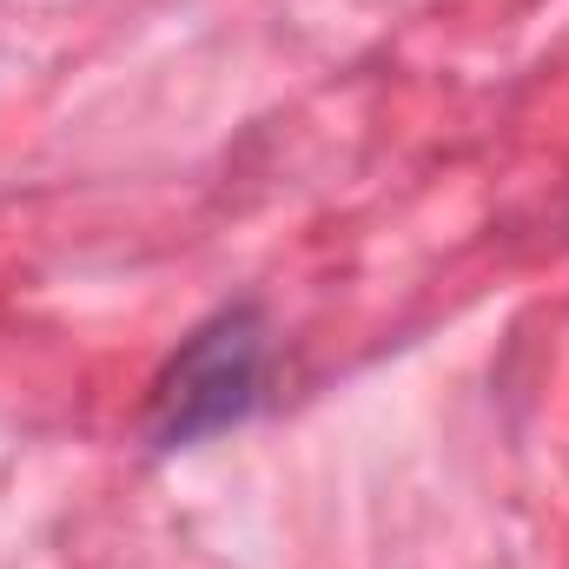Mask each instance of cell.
Here are the masks:
<instances>
[{
  "label": "cell",
  "instance_id": "1",
  "mask_svg": "<svg viewBox=\"0 0 569 569\" xmlns=\"http://www.w3.org/2000/svg\"><path fill=\"white\" fill-rule=\"evenodd\" d=\"M266 365H272V325L259 298H226L186 338L166 351V365L146 385L140 437L152 457L199 450L226 430L252 425L266 405Z\"/></svg>",
  "mask_w": 569,
  "mask_h": 569
}]
</instances>
